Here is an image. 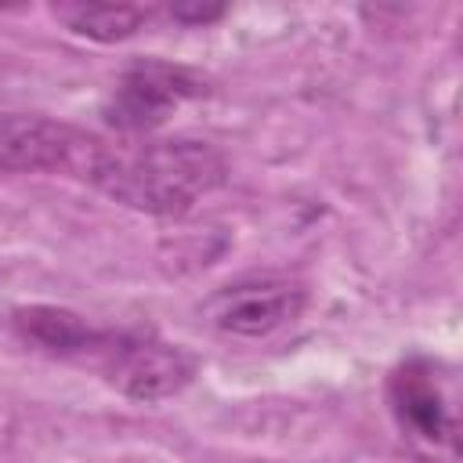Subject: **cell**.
Returning <instances> with one entry per match:
<instances>
[{
	"label": "cell",
	"instance_id": "cell-1",
	"mask_svg": "<svg viewBox=\"0 0 463 463\" xmlns=\"http://www.w3.org/2000/svg\"><path fill=\"white\" fill-rule=\"evenodd\" d=\"M224 177L228 163L210 141L170 137L137 148H105L90 184L123 206L156 217H181L203 195L221 188Z\"/></svg>",
	"mask_w": 463,
	"mask_h": 463
},
{
	"label": "cell",
	"instance_id": "cell-2",
	"mask_svg": "<svg viewBox=\"0 0 463 463\" xmlns=\"http://www.w3.org/2000/svg\"><path fill=\"white\" fill-rule=\"evenodd\" d=\"M105 148L109 145H101L98 137L47 116H0V177L61 170L90 181Z\"/></svg>",
	"mask_w": 463,
	"mask_h": 463
},
{
	"label": "cell",
	"instance_id": "cell-3",
	"mask_svg": "<svg viewBox=\"0 0 463 463\" xmlns=\"http://www.w3.org/2000/svg\"><path fill=\"white\" fill-rule=\"evenodd\" d=\"M203 94H206V80L195 69L159 58H141L112 87L105 101V119L123 134H148L163 127L181 105Z\"/></svg>",
	"mask_w": 463,
	"mask_h": 463
},
{
	"label": "cell",
	"instance_id": "cell-4",
	"mask_svg": "<svg viewBox=\"0 0 463 463\" xmlns=\"http://www.w3.org/2000/svg\"><path fill=\"white\" fill-rule=\"evenodd\" d=\"M304 304H307V293L300 282L264 275V279H242V282L221 286L203 304V315L224 336L260 340L289 326L293 318H300Z\"/></svg>",
	"mask_w": 463,
	"mask_h": 463
},
{
	"label": "cell",
	"instance_id": "cell-5",
	"mask_svg": "<svg viewBox=\"0 0 463 463\" xmlns=\"http://www.w3.org/2000/svg\"><path fill=\"white\" fill-rule=\"evenodd\" d=\"M195 354L177 344L141 340V336H112L105 347V373L109 380L137 402H159L177 394L195 376Z\"/></svg>",
	"mask_w": 463,
	"mask_h": 463
},
{
	"label": "cell",
	"instance_id": "cell-6",
	"mask_svg": "<svg viewBox=\"0 0 463 463\" xmlns=\"http://www.w3.org/2000/svg\"><path fill=\"white\" fill-rule=\"evenodd\" d=\"M391 409L412 438L456 449V412L434 362L412 358L391 376Z\"/></svg>",
	"mask_w": 463,
	"mask_h": 463
},
{
	"label": "cell",
	"instance_id": "cell-7",
	"mask_svg": "<svg viewBox=\"0 0 463 463\" xmlns=\"http://www.w3.org/2000/svg\"><path fill=\"white\" fill-rule=\"evenodd\" d=\"M14 326L25 340L54 354H105V347L112 344V333L94 329L80 315L61 307H25L14 315Z\"/></svg>",
	"mask_w": 463,
	"mask_h": 463
},
{
	"label": "cell",
	"instance_id": "cell-8",
	"mask_svg": "<svg viewBox=\"0 0 463 463\" xmlns=\"http://www.w3.org/2000/svg\"><path fill=\"white\" fill-rule=\"evenodd\" d=\"M54 18L76 36H87V40H98V43H116V40L134 36L145 25L148 14H145V7H134V4H83V0H72V4H54Z\"/></svg>",
	"mask_w": 463,
	"mask_h": 463
},
{
	"label": "cell",
	"instance_id": "cell-9",
	"mask_svg": "<svg viewBox=\"0 0 463 463\" xmlns=\"http://www.w3.org/2000/svg\"><path fill=\"white\" fill-rule=\"evenodd\" d=\"M170 14H174L177 22H192V25H203V22H217V18L224 14V7H221V4H213V7H206V4H177Z\"/></svg>",
	"mask_w": 463,
	"mask_h": 463
}]
</instances>
